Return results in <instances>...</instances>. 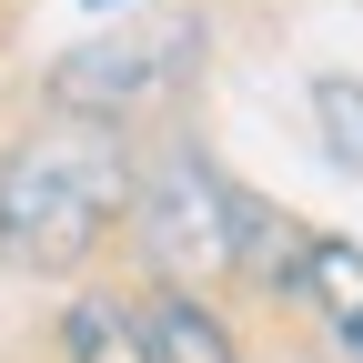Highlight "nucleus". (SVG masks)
Masks as SVG:
<instances>
[{"label": "nucleus", "mask_w": 363, "mask_h": 363, "mask_svg": "<svg viewBox=\"0 0 363 363\" xmlns=\"http://www.w3.org/2000/svg\"><path fill=\"white\" fill-rule=\"evenodd\" d=\"M81 11H131V0H81Z\"/></svg>", "instance_id": "8"}, {"label": "nucleus", "mask_w": 363, "mask_h": 363, "mask_svg": "<svg viewBox=\"0 0 363 363\" xmlns=\"http://www.w3.org/2000/svg\"><path fill=\"white\" fill-rule=\"evenodd\" d=\"M272 202H242V182H222L212 152L172 142L152 172H131V242H142L152 283L192 293V283H222V272H252V233H262Z\"/></svg>", "instance_id": "2"}, {"label": "nucleus", "mask_w": 363, "mask_h": 363, "mask_svg": "<svg viewBox=\"0 0 363 363\" xmlns=\"http://www.w3.org/2000/svg\"><path fill=\"white\" fill-rule=\"evenodd\" d=\"M293 293H313L343 323V343L363 353V252L353 242H303V272H293Z\"/></svg>", "instance_id": "6"}, {"label": "nucleus", "mask_w": 363, "mask_h": 363, "mask_svg": "<svg viewBox=\"0 0 363 363\" xmlns=\"http://www.w3.org/2000/svg\"><path fill=\"white\" fill-rule=\"evenodd\" d=\"M142 313V343H152V363H242L233 353V333H222V313L202 303V293H172V283H152V303H131Z\"/></svg>", "instance_id": "4"}, {"label": "nucleus", "mask_w": 363, "mask_h": 363, "mask_svg": "<svg viewBox=\"0 0 363 363\" xmlns=\"http://www.w3.org/2000/svg\"><path fill=\"white\" fill-rule=\"evenodd\" d=\"M131 212V152L101 121H40L0 152V262L21 272H81L101 233Z\"/></svg>", "instance_id": "1"}, {"label": "nucleus", "mask_w": 363, "mask_h": 363, "mask_svg": "<svg viewBox=\"0 0 363 363\" xmlns=\"http://www.w3.org/2000/svg\"><path fill=\"white\" fill-rule=\"evenodd\" d=\"M313 131H323V152L343 172H363V81L353 71H323V81H313Z\"/></svg>", "instance_id": "7"}, {"label": "nucleus", "mask_w": 363, "mask_h": 363, "mask_svg": "<svg viewBox=\"0 0 363 363\" xmlns=\"http://www.w3.org/2000/svg\"><path fill=\"white\" fill-rule=\"evenodd\" d=\"M192 61H202V21H121L91 51L51 61V101H61V121H101L111 131L142 101H172L192 81Z\"/></svg>", "instance_id": "3"}, {"label": "nucleus", "mask_w": 363, "mask_h": 363, "mask_svg": "<svg viewBox=\"0 0 363 363\" xmlns=\"http://www.w3.org/2000/svg\"><path fill=\"white\" fill-rule=\"evenodd\" d=\"M61 343H71V363H152L142 313H131V303H111V293H71Z\"/></svg>", "instance_id": "5"}]
</instances>
